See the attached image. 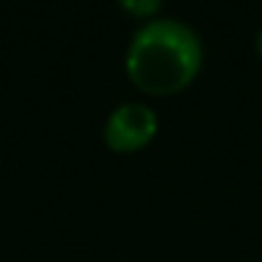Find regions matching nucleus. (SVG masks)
<instances>
[{"mask_svg":"<svg viewBox=\"0 0 262 262\" xmlns=\"http://www.w3.org/2000/svg\"><path fill=\"white\" fill-rule=\"evenodd\" d=\"M127 74L152 96L178 93L203 68V42L189 23L155 17L133 34L127 46Z\"/></svg>","mask_w":262,"mask_h":262,"instance_id":"1","label":"nucleus"},{"mask_svg":"<svg viewBox=\"0 0 262 262\" xmlns=\"http://www.w3.org/2000/svg\"><path fill=\"white\" fill-rule=\"evenodd\" d=\"M158 133V116L144 102H124L104 121V144L119 152L147 147Z\"/></svg>","mask_w":262,"mask_h":262,"instance_id":"2","label":"nucleus"},{"mask_svg":"<svg viewBox=\"0 0 262 262\" xmlns=\"http://www.w3.org/2000/svg\"><path fill=\"white\" fill-rule=\"evenodd\" d=\"M121 9H127L130 14H138V17H149V14H155L161 9V3L164 0H119Z\"/></svg>","mask_w":262,"mask_h":262,"instance_id":"3","label":"nucleus"},{"mask_svg":"<svg viewBox=\"0 0 262 262\" xmlns=\"http://www.w3.org/2000/svg\"><path fill=\"white\" fill-rule=\"evenodd\" d=\"M254 46H256V54H259V59H262V29H259V34H256Z\"/></svg>","mask_w":262,"mask_h":262,"instance_id":"4","label":"nucleus"}]
</instances>
